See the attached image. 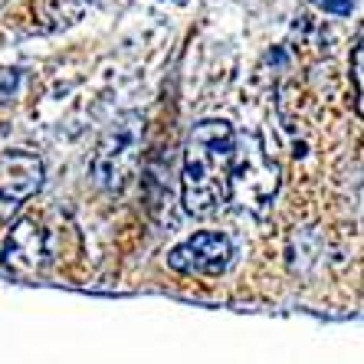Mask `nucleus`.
<instances>
[{
  "label": "nucleus",
  "instance_id": "5",
  "mask_svg": "<svg viewBox=\"0 0 364 364\" xmlns=\"http://www.w3.org/2000/svg\"><path fill=\"white\" fill-rule=\"evenodd\" d=\"M43 164L30 151H7L0 158V227L20 210V203L36 194Z\"/></svg>",
  "mask_w": 364,
  "mask_h": 364
},
{
  "label": "nucleus",
  "instance_id": "3",
  "mask_svg": "<svg viewBox=\"0 0 364 364\" xmlns=\"http://www.w3.org/2000/svg\"><path fill=\"white\" fill-rule=\"evenodd\" d=\"M63 227H46L43 217H23L7 240V266L17 272H40L60 256Z\"/></svg>",
  "mask_w": 364,
  "mask_h": 364
},
{
  "label": "nucleus",
  "instance_id": "1",
  "mask_svg": "<svg viewBox=\"0 0 364 364\" xmlns=\"http://www.w3.org/2000/svg\"><path fill=\"white\" fill-rule=\"evenodd\" d=\"M237 161V135L227 122H200L187 138L181 200L187 213L207 217L230 197V171Z\"/></svg>",
  "mask_w": 364,
  "mask_h": 364
},
{
  "label": "nucleus",
  "instance_id": "7",
  "mask_svg": "<svg viewBox=\"0 0 364 364\" xmlns=\"http://www.w3.org/2000/svg\"><path fill=\"white\" fill-rule=\"evenodd\" d=\"M315 7H322L325 14H338V17H348V14L358 7V0H315Z\"/></svg>",
  "mask_w": 364,
  "mask_h": 364
},
{
  "label": "nucleus",
  "instance_id": "2",
  "mask_svg": "<svg viewBox=\"0 0 364 364\" xmlns=\"http://www.w3.org/2000/svg\"><path fill=\"white\" fill-rule=\"evenodd\" d=\"M144 138V115L141 112H125L109 125L102 135L92 158V174L105 191H125V184L135 178L138 154H141Z\"/></svg>",
  "mask_w": 364,
  "mask_h": 364
},
{
  "label": "nucleus",
  "instance_id": "8",
  "mask_svg": "<svg viewBox=\"0 0 364 364\" xmlns=\"http://www.w3.org/2000/svg\"><path fill=\"white\" fill-rule=\"evenodd\" d=\"M361 60H364V50H361V36L355 40V66H351V79H355V95L361 99Z\"/></svg>",
  "mask_w": 364,
  "mask_h": 364
},
{
  "label": "nucleus",
  "instance_id": "4",
  "mask_svg": "<svg viewBox=\"0 0 364 364\" xmlns=\"http://www.w3.org/2000/svg\"><path fill=\"white\" fill-rule=\"evenodd\" d=\"M233 259V243L223 233H194L168 253V266L184 276H220Z\"/></svg>",
  "mask_w": 364,
  "mask_h": 364
},
{
  "label": "nucleus",
  "instance_id": "6",
  "mask_svg": "<svg viewBox=\"0 0 364 364\" xmlns=\"http://www.w3.org/2000/svg\"><path fill=\"white\" fill-rule=\"evenodd\" d=\"M276 164L266 158L263 151H250L246 161H233L230 171V194H237L243 200V207L259 210L266 200H272L276 194Z\"/></svg>",
  "mask_w": 364,
  "mask_h": 364
}]
</instances>
